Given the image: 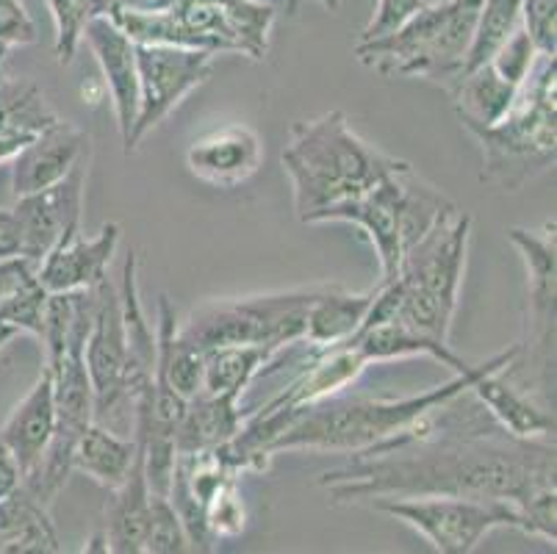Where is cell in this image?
Here are the masks:
<instances>
[{"instance_id": "1", "label": "cell", "mask_w": 557, "mask_h": 554, "mask_svg": "<svg viewBox=\"0 0 557 554\" xmlns=\"http://www.w3.org/2000/svg\"><path fill=\"white\" fill-rule=\"evenodd\" d=\"M455 399L419 439L377 455H358L352 464L319 477L317 485L325 488L331 505L466 496L521 507L544 488H555V444L496 433L472 394L463 410H455Z\"/></svg>"}, {"instance_id": "2", "label": "cell", "mask_w": 557, "mask_h": 554, "mask_svg": "<svg viewBox=\"0 0 557 554\" xmlns=\"http://www.w3.org/2000/svg\"><path fill=\"white\" fill-rule=\"evenodd\" d=\"M519 355V344L505 353L472 364L463 374H455L449 383L435 385L424 394L399 396H347L336 394L317 405L292 410L283 433L272 441V455L281 452H342V455H377L419 439L430 427L433 416L469 391L474 380L485 372L505 369Z\"/></svg>"}, {"instance_id": "3", "label": "cell", "mask_w": 557, "mask_h": 554, "mask_svg": "<svg viewBox=\"0 0 557 554\" xmlns=\"http://www.w3.org/2000/svg\"><path fill=\"white\" fill-rule=\"evenodd\" d=\"M281 161L292 177L295 211L306 225H311L317 213L361 197L388 172L408 167V161L361 139L344 111L295 122Z\"/></svg>"}, {"instance_id": "4", "label": "cell", "mask_w": 557, "mask_h": 554, "mask_svg": "<svg viewBox=\"0 0 557 554\" xmlns=\"http://www.w3.org/2000/svg\"><path fill=\"white\" fill-rule=\"evenodd\" d=\"M472 236V217L453 213L438 222L422 242L405 253L392 281L377 283V294L367 319H397L424 335L449 342L460 283L466 272V253Z\"/></svg>"}, {"instance_id": "5", "label": "cell", "mask_w": 557, "mask_h": 554, "mask_svg": "<svg viewBox=\"0 0 557 554\" xmlns=\"http://www.w3.org/2000/svg\"><path fill=\"white\" fill-rule=\"evenodd\" d=\"M109 17L136 45H178L261 61L270 50L275 9L261 0H172L161 12L111 9Z\"/></svg>"}, {"instance_id": "6", "label": "cell", "mask_w": 557, "mask_h": 554, "mask_svg": "<svg viewBox=\"0 0 557 554\" xmlns=\"http://www.w3.org/2000/svg\"><path fill=\"white\" fill-rule=\"evenodd\" d=\"M458 211L460 208L442 189L422 181L408 164L380 177L372 189L356 200L317 213L311 225L347 222L358 227L372 242L380 261V283H386L397 274L405 253L422 242L438 222L449 220Z\"/></svg>"}, {"instance_id": "7", "label": "cell", "mask_w": 557, "mask_h": 554, "mask_svg": "<svg viewBox=\"0 0 557 554\" xmlns=\"http://www.w3.org/2000/svg\"><path fill=\"white\" fill-rule=\"evenodd\" d=\"M555 59L541 56L521 84L513 109L494 125H463L483 150V181L496 189L519 192L555 164L557 141Z\"/></svg>"}, {"instance_id": "8", "label": "cell", "mask_w": 557, "mask_h": 554, "mask_svg": "<svg viewBox=\"0 0 557 554\" xmlns=\"http://www.w3.org/2000/svg\"><path fill=\"white\" fill-rule=\"evenodd\" d=\"M480 0L428 3L408 23L380 39L356 45V56L383 75L455 81L474 37Z\"/></svg>"}, {"instance_id": "9", "label": "cell", "mask_w": 557, "mask_h": 554, "mask_svg": "<svg viewBox=\"0 0 557 554\" xmlns=\"http://www.w3.org/2000/svg\"><path fill=\"white\" fill-rule=\"evenodd\" d=\"M319 292L322 283L256 297L211 299L197 305L189 319L178 324V338L200 353L227 344H258L281 353L302 342L306 313Z\"/></svg>"}, {"instance_id": "10", "label": "cell", "mask_w": 557, "mask_h": 554, "mask_svg": "<svg viewBox=\"0 0 557 554\" xmlns=\"http://www.w3.org/2000/svg\"><path fill=\"white\" fill-rule=\"evenodd\" d=\"M510 244L527 269V328L519 355L503 369L508 380L533 394L541 405L555 403V225L544 231L510 227Z\"/></svg>"}, {"instance_id": "11", "label": "cell", "mask_w": 557, "mask_h": 554, "mask_svg": "<svg viewBox=\"0 0 557 554\" xmlns=\"http://www.w3.org/2000/svg\"><path fill=\"white\" fill-rule=\"evenodd\" d=\"M92 324L84 342V364L95 394V421L114 433L134 435L136 403L128 389V342H125L120 288L103 283L92 288Z\"/></svg>"}, {"instance_id": "12", "label": "cell", "mask_w": 557, "mask_h": 554, "mask_svg": "<svg viewBox=\"0 0 557 554\" xmlns=\"http://www.w3.org/2000/svg\"><path fill=\"white\" fill-rule=\"evenodd\" d=\"M369 507L417 530L442 554L474 552L480 541L499 527L521 530L519 507L496 500L410 496V500H374L369 502Z\"/></svg>"}, {"instance_id": "13", "label": "cell", "mask_w": 557, "mask_h": 554, "mask_svg": "<svg viewBox=\"0 0 557 554\" xmlns=\"http://www.w3.org/2000/svg\"><path fill=\"white\" fill-rule=\"evenodd\" d=\"M214 53L178 45H136V67H139V111L131 128L125 156L136 152L141 139L178 109L197 86L211 78Z\"/></svg>"}, {"instance_id": "14", "label": "cell", "mask_w": 557, "mask_h": 554, "mask_svg": "<svg viewBox=\"0 0 557 554\" xmlns=\"http://www.w3.org/2000/svg\"><path fill=\"white\" fill-rule=\"evenodd\" d=\"M86 172H89V156L81 159L73 172L64 181L53 183L50 189L17 197L12 208L23 227V258L39 267V261L53 250L55 244L67 242L81 231Z\"/></svg>"}, {"instance_id": "15", "label": "cell", "mask_w": 557, "mask_h": 554, "mask_svg": "<svg viewBox=\"0 0 557 554\" xmlns=\"http://www.w3.org/2000/svg\"><path fill=\"white\" fill-rule=\"evenodd\" d=\"M84 42L92 50L103 73L106 89L111 95V109L116 116V131L123 147L128 145L131 128L139 111V67H136V42L125 34L109 14L89 20L84 30Z\"/></svg>"}, {"instance_id": "16", "label": "cell", "mask_w": 557, "mask_h": 554, "mask_svg": "<svg viewBox=\"0 0 557 554\" xmlns=\"http://www.w3.org/2000/svg\"><path fill=\"white\" fill-rule=\"evenodd\" d=\"M89 156V134L67 120L50 122L39 131L23 150L12 159V195L14 200L25 195L50 189L64 181L81 159Z\"/></svg>"}, {"instance_id": "17", "label": "cell", "mask_w": 557, "mask_h": 554, "mask_svg": "<svg viewBox=\"0 0 557 554\" xmlns=\"http://www.w3.org/2000/svg\"><path fill=\"white\" fill-rule=\"evenodd\" d=\"M120 225L106 222L98 236L86 238L75 233L67 242L55 244L39 261L37 281L48 294H73L95 288L109 278V263L120 247Z\"/></svg>"}, {"instance_id": "18", "label": "cell", "mask_w": 557, "mask_h": 554, "mask_svg": "<svg viewBox=\"0 0 557 554\" xmlns=\"http://www.w3.org/2000/svg\"><path fill=\"white\" fill-rule=\"evenodd\" d=\"M261 161V136L247 125H222L191 141L186 150V164L191 175L220 189H233L250 181Z\"/></svg>"}, {"instance_id": "19", "label": "cell", "mask_w": 557, "mask_h": 554, "mask_svg": "<svg viewBox=\"0 0 557 554\" xmlns=\"http://www.w3.org/2000/svg\"><path fill=\"white\" fill-rule=\"evenodd\" d=\"M367 366V358L358 353V347L352 342H344L325 349H311V358L302 364V372L281 394L272 396L267 405L292 414V410L306 408V405L331 399V396L344 394L349 385L356 383Z\"/></svg>"}, {"instance_id": "20", "label": "cell", "mask_w": 557, "mask_h": 554, "mask_svg": "<svg viewBox=\"0 0 557 554\" xmlns=\"http://www.w3.org/2000/svg\"><path fill=\"white\" fill-rule=\"evenodd\" d=\"M469 394L480 403V408L491 416L499 430L521 441H549L555 439V414L541 405L533 394L508 380L503 369L485 372L474 380Z\"/></svg>"}, {"instance_id": "21", "label": "cell", "mask_w": 557, "mask_h": 554, "mask_svg": "<svg viewBox=\"0 0 557 554\" xmlns=\"http://www.w3.org/2000/svg\"><path fill=\"white\" fill-rule=\"evenodd\" d=\"M55 430V405H53V374L42 369L32 391L17 403L3 427H0V444L12 452L17 460L23 480L39 466L48 452Z\"/></svg>"}, {"instance_id": "22", "label": "cell", "mask_w": 557, "mask_h": 554, "mask_svg": "<svg viewBox=\"0 0 557 554\" xmlns=\"http://www.w3.org/2000/svg\"><path fill=\"white\" fill-rule=\"evenodd\" d=\"M139 441V435H136ZM106 552L114 554H145V535L150 518V485L145 475V450H136V460L131 466L123 485L109 491L106 500Z\"/></svg>"}, {"instance_id": "23", "label": "cell", "mask_w": 557, "mask_h": 554, "mask_svg": "<svg viewBox=\"0 0 557 554\" xmlns=\"http://www.w3.org/2000/svg\"><path fill=\"white\" fill-rule=\"evenodd\" d=\"M349 342L356 344L358 353L367 358V364H386V360L428 355V358L438 360L442 366H449L455 374H463L472 369L469 360L460 358L455 349H449V342L419 333V330L408 328L397 319H377V322L363 319L361 330Z\"/></svg>"}, {"instance_id": "24", "label": "cell", "mask_w": 557, "mask_h": 554, "mask_svg": "<svg viewBox=\"0 0 557 554\" xmlns=\"http://www.w3.org/2000/svg\"><path fill=\"white\" fill-rule=\"evenodd\" d=\"M374 294H377V286L358 294L347 292L338 283H322V292L313 297L306 313V330H302L300 344H308L311 349H325L349 342L361 330L374 303Z\"/></svg>"}, {"instance_id": "25", "label": "cell", "mask_w": 557, "mask_h": 554, "mask_svg": "<svg viewBox=\"0 0 557 554\" xmlns=\"http://www.w3.org/2000/svg\"><path fill=\"white\" fill-rule=\"evenodd\" d=\"M242 421H245V414L239 408V396L200 391L186 399V410L175 427V452L200 455V452L220 450L239 433Z\"/></svg>"}, {"instance_id": "26", "label": "cell", "mask_w": 557, "mask_h": 554, "mask_svg": "<svg viewBox=\"0 0 557 554\" xmlns=\"http://www.w3.org/2000/svg\"><path fill=\"white\" fill-rule=\"evenodd\" d=\"M55 120V111L32 81L9 78L0 67V161H12Z\"/></svg>"}, {"instance_id": "27", "label": "cell", "mask_w": 557, "mask_h": 554, "mask_svg": "<svg viewBox=\"0 0 557 554\" xmlns=\"http://www.w3.org/2000/svg\"><path fill=\"white\" fill-rule=\"evenodd\" d=\"M136 450H139L136 435L114 433L109 427L92 421L75 444L73 469L84 471L89 480L111 491V488L123 485V480L128 477L136 460Z\"/></svg>"}, {"instance_id": "28", "label": "cell", "mask_w": 557, "mask_h": 554, "mask_svg": "<svg viewBox=\"0 0 557 554\" xmlns=\"http://www.w3.org/2000/svg\"><path fill=\"white\" fill-rule=\"evenodd\" d=\"M521 86L496 75L491 64L463 73L453 81L455 114L460 125H494L513 109Z\"/></svg>"}, {"instance_id": "29", "label": "cell", "mask_w": 557, "mask_h": 554, "mask_svg": "<svg viewBox=\"0 0 557 554\" xmlns=\"http://www.w3.org/2000/svg\"><path fill=\"white\" fill-rule=\"evenodd\" d=\"M275 349L258 347V344H227L202 353V391L206 394L239 396L247 385L267 372V366L275 360Z\"/></svg>"}, {"instance_id": "30", "label": "cell", "mask_w": 557, "mask_h": 554, "mask_svg": "<svg viewBox=\"0 0 557 554\" xmlns=\"http://www.w3.org/2000/svg\"><path fill=\"white\" fill-rule=\"evenodd\" d=\"M521 25V0H480L478 23H474V37L469 45V53L463 59L460 75L488 64L496 48Z\"/></svg>"}, {"instance_id": "31", "label": "cell", "mask_w": 557, "mask_h": 554, "mask_svg": "<svg viewBox=\"0 0 557 554\" xmlns=\"http://www.w3.org/2000/svg\"><path fill=\"white\" fill-rule=\"evenodd\" d=\"M55 25V59L59 64H70L84 42V30L89 20L100 17L92 0H45Z\"/></svg>"}, {"instance_id": "32", "label": "cell", "mask_w": 557, "mask_h": 554, "mask_svg": "<svg viewBox=\"0 0 557 554\" xmlns=\"http://www.w3.org/2000/svg\"><path fill=\"white\" fill-rule=\"evenodd\" d=\"M191 552L178 513L172 507L170 496L150 491V518L145 535V554H184Z\"/></svg>"}, {"instance_id": "33", "label": "cell", "mask_w": 557, "mask_h": 554, "mask_svg": "<svg viewBox=\"0 0 557 554\" xmlns=\"http://www.w3.org/2000/svg\"><path fill=\"white\" fill-rule=\"evenodd\" d=\"M48 297L50 294L39 286L37 278L32 283H25L20 292H14L7 303L0 305V328L12 330L14 335L32 333L37 338H42Z\"/></svg>"}, {"instance_id": "34", "label": "cell", "mask_w": 557, "mask_h": 554, "mask_svg": "<svg viewBox=\"0 0 557 554\" xmlns=\"http://www.w3.org/2000/svg\"><path fill=\"white\" fill-rule=\"evenodd\" d=\"M245 525L247 513L239 494V477H227L206 502V527H209L211 541L216 543L242 535Z\"/></svg>"}, {"instance_id": "35", "label": "cell", "mask_w": 557, "mask_h": 554, "mask_svg": "<svg viewBox=\"0 0 557 554\" xmlns=\"http://www.w3.org/2000/svg\"><path fill=\"white\" fill-rule=\"evenodd\" d=\"M539 59L541 53L535 50L533 39L527 37V30L519 25V28L496 48V53L491 56L488 64L496 70V75H503V78L510 81L513 86H521L530 78V73H533V67L539 64Z\"/></svg>"}, {"instance_id": "36", "label": "cell", "mask_w": 557, "mask_h": 554, "mask_svg": "<svg viewBox=\"0 0 557 554\" xmlns=\"http://www.w3.org/2000/svg\"><path fill=\"white\" fill-rule=\"evenodd\" d=\"M521 28L546 59L557 56V0H521Z\"/></svg>"}, {"instance_id": "37", "label": "cell", "mask_w": 557, "mask_h": 554, "mask_svg": "<svg viewBox=\"0 0 557 554\" xmlns=\"http://www.w3.org/2000/svg\"><path fill=\"white\" fill-rule=\"evenodd\" d=\"M37 39V23L28 14L23 0H0V67H3L9 50L34 45Z\"/></svg>"}, {"instance_id": "38", "label": "cell", "mask_w": 557, "mask_h": 554, "mask_svg": "<svg viewBox=\"0 0 557 554\" xmlns=\"http://www.w3.org/2000/svg\"><path fill=\"white\" fill-rule=\"evenodd\" d=\"M430 0H377V3H374L372 17H369L367 28H363L361 42L386 37V34L397 30L403 23H408L413 14L422 12Z\"/></svg>"}, {"instance_id": "39", "label": "cell", "mask_w": 557, "mask_h": 554, "mask_svg": "<svg viewBox=\"0 0 557 554\" xmlns=\"http://www.w3.org/2000/svg\"><path fill=\"white\" fill-rule=\"evenodd\" d=\"M37 278V263H32L28 258H7L0 261V305L7 303L14 292L32 283Z\"/></svg>"}, {"instance_id": "40", "label": "cell", "mask_w": 557, "mask_h": 554, "mask_svg": "<svg viewBox=\"0 0 557 554\" xmlns=\"http://www.w3.org/2000/svg\"><path fill=\"white\" fill-rule=\"evenodd\" d=\"M23 258V227L14 208H0V261Z\"/></svg>"}, {"instance_id": "41", "label": "cell", "mask_w": 557, "mask_h": 554, "mask_svg": "<svg viewBox=\"0 0 557 554\" xmlns=\"http://www.w3.org/2000/svg\"><path fill=\"white\" fill-rule=\"evenodd\" d=\"M20 485H23V471H20L17 460L12 457V452L0 444V500L17 494Z\"/></svg>"}, {"instance_id": "42", "label": "cell", "mask_w": 557, "mask_h": 554, "mask_svg": "<svg viewBox=\"0 0 557 554\" xmlns=\"http://www.w3.org/2000/svg\"><path fill=\"white\" fill-rule=\"evenodd\" d=\"M297 3H300V0H286V12L295 14ZM317 3H322V7H325L327 12H336V9L342 7V0H317Z\"/></svg>"}, {"instance_id": "43", "label": "cell", "mask_w": 557, "mask_h": 554, "mask_svg": "<svg viewBox=\"0 0 557 554\" xmlns=\"http://www.w3.org/2000/svg\"><path fill=\"white\" fill-rule=\"evenodd\" d=\"M12 338H14V333H12V330L0 328V353H3V347H7V344L12 342Z\"/></svg>"}, {"instance_id": "44", "label": "cell", "mask_w": 557, "mask_h": 554, "mask_svg": "<svg viewBox=\"0 0 557 554\" xmlns=\"http://www.w3.org/2000/svg\"><path fill=\"white\" fill-rule=\"evenodd\" d=\"M95 7H98L100 14H109L111 7H114V0H92Z\"/></svg>"}]
</instances>
